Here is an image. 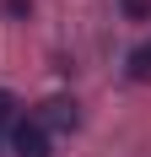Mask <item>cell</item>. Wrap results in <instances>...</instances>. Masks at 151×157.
I'll use <instances>...</instances> for the list:
<instances>
[{"mask_svg":"<svg viewBox=\"0 0 151 157\" xmlns=\"http://www.w3.org/2000/svg\"><path fill=\"white\" fill-rule=\"evenodd\" d=\"M11 157H49V130L38 125L32 114L11 125Z\"/></svg>","mask_w":151,"mask_h":157,"instance_id":"obj_1","label":"cell"},{"mask_svg":"<svg viewBox=\"0 0 151 157\" xmlns=\"http://www.w3.org/2000/svg\"><path fill=\"white\" fill-rule=\"evenodd\" d=\"M32 119H38V125H54V130H76V103H70V98H49V103H43V114H32Z\"/></svg>","mask_w":151,"mask_h":157,"instance_id":"obj_2","label":"cell"},{"mask_svg":"<svg viewBox=\"0 0 151 157\" xmlns=\"http://www.w3.org/2000/svg\"><path fill=\"white\" fill-rule=\"evenodd\" d=\"M119 11L130 22H151V0H119Z\"/></svg>","mask_w":151,"mask_h":157,"instance_id":"obj_3","label":"cell"},{"mask_svg":"<svg viewBox=\"0 0 151 157\" xmlns=\"http://www.w3.org/2000/svg\"><path fill=\"white\" fill-rule=\"evenodd\" d=\"M0 11H6V16H27L32 0H0Z\"/></svg>","mask_w":151,"mask_h":157,"instance_id":"obj_4","label":"cell"},{"mask_svg":"<svg viewBox=\"0 0 151 157\" xmlns=\"http://www.w3.org/2000/svg\"><path fill=\"white\" fill-rule=\"evenodd\" d=\"M11 109H16V98L6 92V87H0V130H6V119H11Z\"/></svg>","mask_w":151,"mask_h":157,"instance_id":"obj_5","label":"cell"}]
</instances>
